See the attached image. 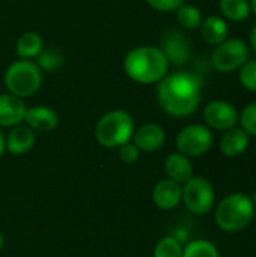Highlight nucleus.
<instances>
[{"label": "nucleus", "instance_id": "1", "mask_svg": "<svg viewBox=\"0 0 256 257\" xmlns=\"http://www.w3.org/2000/svg\"><path fill=\"white\" fill-rule=\"evenodd\" d=\"M204 78L193 72H175L158 81V105L170 116L186 117L193 114L202 99Z\"/></svg>", "mask_w": 256, "mask_h": 257}, {"label": "nucleus", "instance_id": "2", "mask_svg": "<svg viewBox=\"0 0 256 257\" xmlns=\"http://www.w3.org/2000/svg\"><path fill=\"white\" fill-rule=\"evenodd\" d=\"M127 75L140 84L158 83L167 75L169 62L163 51L152 45L133 48L124 60Z\"/></svg>", "mask_w": 256, "mask_h": 257}, {"label": "nucleus", "instance_id": "3", "mask_svg": "<svg viewBox=\"0 0 256 257\" xmlns=\"http://www.w3.org/2000/svg\"><path fill=\"white\" fill-rule=\"evenodd\" d=\"M255 205L250 196L232 193L220 200L216 208L214 220L223 232H240L246 229L255 217Z\"/></svg>", "mask_w": 256, "mask_h": 257}, {"label": "nucleus", "instance_id": "4", "mask_svg": "<svg viewBox=\"0 0 256 257\" xmlns=\"http://www.w3.org/2000/svg\"><path fill=\"white\" fill-rule=\"evenodd\" d=\"M134 134V120L124 110L106 113L97 123L95 139L104 148H119L128 143Z\"/></svg>", "mask_w": 256, "mask_h": 257}, {"label": "nucleus", "instance_id": "5", "mask_svg": "<svg viewBox=\"0 0 256 257\" xmlns=\"http://www.w3.org/2000/svg\"><path fill=\"white\" fill-rule=\"evenodd\" d=\"M42 75L36 63L29 59L14 62L5 74V84L8 90L20 98L32 96L41 87Z\"/></svg>", "mask_w": 256, "mask_h": 257}, {"label": "nucleus", "instance_id": "6", "mask_svg": "<svg viewBox=\"0 0 256 257\" xmlns=\"http://www.w3.org/2000/svg\"><path fill=\"white\" fill-rule=\"evenodd\" d=\"M186 208L195 215H207L216 202L213 184L202 178L193 176L183 187V200Z\"/></svg>", "mask_w": 256, "mask_h": 257}, {"label": "nucleus", "instance_id": "7", "mask_svg": "<svg viewBox=\"0 0 256 257\" xmlns=\"http://www.w3.org/2000/svg\"><path fill=\"white\" fill-rule=\"evenodd\" d=\"M249 60V47L238 38H226L223 42L216 45L211 62L213 66L220 72H234L240 69Z\"/></svg>", "mask_w": 256, "mask_h": 257}, {"label": "nucleus", "instance_id": "8", "mask_svg": "<svg viewBox=\"0 0 256 257\" xmlns=\"http://www.w3.org/2000/svg\"><path fill=\"white\" fill-rule=\"evenodd\" d=\"M213 133L208 126L201 123H192L183 128L177 139L175 146L177 151L186 157H201L205 155L213 146Z\"/></svg>", "mask_w": 256, "mask_h": 257}, {"label": "nucleus", "instance_id": "9", "mask_svg": "<svg viewBox=\"0 0 256 257\" xmlns=\"http://www.w3.org/2000/svg\"><path fill=\"white\" fill-rule=\"evenodd\" d=\"M238 116L240 113L237 108L223 99H216L211 101L205 105L204 108V119L205 123L217 131H226L229 128L237 126L238 123Z\"/></svg>", "mask_w": 256, "mask_h": 257}, {"label": "nucleus", "instance_id": "10", "mask_svg": "<svg viewBox=\"0 0 256 257\" xmlns=\"http://www.w3.org/2000/svg\"><path fill=\"white\" fill-rule=\"evenodd\" d=\"M160 50L166 56L167 62L174 65H184L192 57L190 41L186 38L184 33L175 29H169L164 32Z\"/></svg>", "mask_w": 256, "mask_h": 257}, {"label": "nucleus", "instance_id": "11", "mask_svg": "<svg viewBox=\"0 0 256 257\" xmlns=\"http://www.w3.org/2000/svg\"><path fill=\"white\" fill-rule=\"evenodd\" d=\"M183 200V187L181 184L172 179L160 181L152 190V202L161 211H170L177 208Z\"/></svg>", "mask_w": 256, "mask_h": 257}, {"label": "nucleus", "instance_id": "12", "mask_svg": "<svg viewBox=\"0 0 256 257\" xmlns=\"http://www.w3.org/2000/svg\"><path fill=\"white\" fill-rule=\"evenodd\" d=\"M26 104L20 96L12 93L0 95V126H17L24 122Z\"/></svg>", "mask_w": 256, "mask_h": 257}, {"label": "nucleus", "instance_id": "13", "mask_svg": "<svg viewBox=\"0 0 256 257\" xmlns=\"http://www.w3.org/2000/svg\"><path fill=\"white\" fill-rule=\"evenodd\" d=\"M133 143L143 152H155L158 151L166 140L164 130L157 123H145L133 134Z\"/></svg>", "mask_w": 256, "mask_h": 257}, {"label": "nucleus", "instance_id": "14", "mask_svg": "<svg viewBox=\"0 0 256 257\" xmlns=\"http://www.w3.org/2000/svg\"><path fill=\"white\" fill-rule=\"evenodd\" d=\"M249 142H250L249 134L241 126H234V128H229L223 133L220 143H219V148L225 157L237 158L247 151Z\"/></svg>", "mask_w": 256, "mask_h": 257}, {"label": "nucleus", "instance_id": "15", "mask_svg": "<svg viewBox=\"0 0 256 257\" xmlns=\"http://www.w3.org/2000/svg\"><path fill=\"white\" fill-rule=\"evenodd\" d=\"M24 120L27 126L38 133H48L53 131L59 123L57 113L45 105H35L26 110Z\"/></svg>", "mask_w": 256, "mask_h": 257}, {"label": "nucleus", "instance_id": "16", "mask_svg": "<svg viewBox=\"0 0 256 257\" xmlns=\"http://www.w3.org/2000/svg\"><path fill=\"white\" fill-rule=\"evenodd\" d=\"M164 172L169 179L178 184H186L190 178H193V164L189 157L174 152L167 155L164 161Z\"/></svg>", "mask_w": 256, "mask_h": 257}, {"label": "nucleus", "instance_id": "17", "mask_svg": "<svg viewBox=\"0 0 256 257\" xmlns=\"http://www.w3.org/2000/svg\"><path fill=\"white\" fill-rule=\"evenodd\" d=\"M199 29H201V36L210 45H219L228 38L229 33V26L226 20L219 15H210L205 20H202Z\"/></svg>", "mask_w": 256, "mask_h": 257}, {"label": "nucleus", "instance_id": "18", "mask_svg": "<svg viewBox=\"0 0 256 257\" xmlns=\"http://www.w3.org/2000/svg\"><path fill=\"white\" fill-rule=\"evenodd\" d=\"M35 145V133L29 126L17 125L6 139V149L14 155L29 152Z\"/></svg>", "mask_w": 256, "mask_h": 257}, {"label": "nucleus", "instance_id": "19", "mask_svg": "<svg viewBox=\"0 0 256 257\" xmlns=\"http://www.w3.org/2000/svg\"><path fill=\"white\" fill-rule=\"evenodd\" d=\"M219 9L225 20L232 23H241L250 15L249 0H219Z\"/></svg>", "mask_w": 256, "mask_h": 257}, {"label": "nucleus", "instance_id": "20", "mask_svg": "<svg viewBox=\"0 0 256 257\" xmlns=\"http://www.w3.org/2000/svg\"><path fill=\"white\" fill-rule=\"evenodd\" d=\"M44 48L42 38L35 32L23 33L17 41V54L21 59H32L36 57Z\"/></svg>", "mask_w": 256, "mask_h": 257}, {"label": "nucleus", "instance_id": "21", "mask_svg": "<svg viewBox=\"0 0 256 257\" xmlns=\"http://www.w3.org/2000/svg\"><path fill=\"white\" fill-rule=\"evenodd\" d=\"M202 12L198 6L195 5H187L183 3L178 9H177V21L183 29L187 30H193V29H199L201 23H202Z\"/></svg>", "mask_w": 256, "mask_h": 257}, {"label": "nucleus", "instance_id": "22", "mask_svg": "<svg viewBox=\"0 0 256 257\" xmlns=\"http://www.w3.org/2000/svg\"><path fill=\"white\" fill-rule=\"evenodd\" d=\"M183 257H220V253L211 241L195 239L183 248Z\"/></svg>", "mask_w": 256, "mask_h": 257}, {"label": "nucleus", "instance_id": "23", "mask_svg": "<svg viewBox=\"0 0 256 257\" xmlns=\"http://www.w3.org/2000/svg\"><path fill=\"white\" fill-rule=\"evenodd\" d=\"M183 244L175 236H164L157 242L154 257H183Z\"/></svg>", "mask_w": 256, "mask_h": 257}, {"label": "nucleus", "instance_id": "24", "mask_svg": "<svg viewBox=\"0 0 256 257\" xmlns=\"http://www.w3.org/2000/svg\"><path fill=\"white\" fill-rule=\"evenodd\" d=\"M240 83L246 90L256 93V59H249L240 68Z\"/></svg>", "mask_w": 256, "mask_h": 257}, {"label": "nucleus", "instance_id": "25", "mask_svg": "<svg viewBox=\"0 0 256 257\" xmlns=\"http://www.w3.org/2000/svg\"><path fill=\"white\" fill-rule=\"evenodd\" d=\"M240 126L249 134V137H256V102L246 105L238 116Z\"/></svg>", "mask_w": 256, "mask_h": 257}, {"label": "nucleus", "instance_id": "26", "mask_svg": "<svg viewBox=\"0 0 256 257\" xmlns=\"http://www.w3.org/2000/svg\"><path fill=\"white\" fill-rule=\"evenodd\" d=\"M36 57H38V65L45 71H53L62 63V57L56 50H45L44 51V48H42V51Z\"/></svg>", "mask_w": 256, "mask_h": 257}, {"label": "nucleus", "instance_id": "27", "mask_svg": "<svg viewBox=\"0 0 256 257\" xmlns=\"http://www.w3.org/2000/svg\"><path fill=\"white\" fill-rule=\"evenodd\" d=\"M118 149H119V158H121V161H124L125 164H133V163H136V161L139 160V157H140L139 148H137L134 143H131V142H128V143L119 146Z\"/></svg>", "mask_w": 256, "mask_h": 257}, {"label": "nucleus", "instance_id": "28", "mask_svg": "<svg viewBox=\"0 0 256 257\" xmlns=\"http://www.w3.org/2000/svg\"><path fill=\"white\" fill-rule=\"evenodd\" d=\"M186 0H146V3L160 12H172L177 11Z\"/></svg>", "mask_w": 256, "mask_h": 257}, {"label": "nucleus", "instance_id": "29", "mask_svg": "<svg viewBox=\"0 0 256 257\" xmlns=\"http://www.w3.org/2000/svg\"><path fill=\"white\" fill-rule=\"evenodd\" d=\"M249 39H250V48H253V51L256 53V26L252 29Z\"/></svg>", "mask_w": 256, "mask_h": 257}, {"label": "nucleus", "instance_id": "30", "mask_svg": "<svg viewBox=\"0 0 256 257\" xmlns=\"http://www.w3.org/2000/svg\"><path fill=\"white\" fill-rule=\"evenodd\" d=\"M5 149H6V139H5V136L2 134V131H0V157L3 155Z\"/></svg>", "mask_w": 256, "mask_h": 257}, {"label": "nucleus", "instance_id": "31", "mask_svg": "<svg viewBox=\"0 0 256 257\" xmlns=\"http://www.w3.org/2000/svg\"><path fill=\"white\" fill-rule=\"evenodd\" d=\"M250 2V11L256 15V0H249Z\"/></svg>", "mask_w": 256, "mask_h": 257}, {"label": "nucleus", "instance_id": "32", "mask_svg": "<svg viewBox=\"0 0 256 257\" xmlns=\"http://www.w3.org/2000/svg\"><path fill=\"white\" fill-rule=\"evenodd\" d=\"M3 235H2V232H0V251H2V248H3Z\"/></svg>", "mask_w": 256, "mask_h": 257}, {"label": "nucleus", "instance_id": "33", "mask_svg": "<svg viewBox=\"0 0 256 257\" xmlns=\"http://www.w3.org/2000/svg\"><path fill=\"white\" fill-rule=\"evenodd\" d=\"M252 200H253V205H255V209H256V191H255V194H253V197H252Z\"/></svg>", "mask_w": 256, "mask_h": 257}]
</instances>
